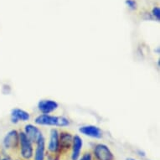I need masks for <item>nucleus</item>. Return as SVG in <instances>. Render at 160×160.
Instances as JSON below:
<instances>
[{"label": "nucleus", "instance_id": "1", "mask_svg": "<svg viewBox=\"0 0 160 160\" xmlns=\"http://www.w3.org/2000/svg\"><path fill=\"white\" fill-rule=\"evenodd\" d=\"M35 122L39 125H47V126L66 127L69 125V120L64 117H55L48 114H43L37 117Z\"/></svg>", "mask_w": 160, "mask_h": 160}, {"label": "nucleus", "instance_id": "2", "mask_svg": "<svg viewBox=\"0 0 160 160\" xmlns=\"http://www.w3.org/2000/svg\"><path fill=\"white\" fill-rule=\"evenodd\" d=\"M18 141L20 142L22 157L25 159H29L33 156V148L31 141L29 140L25 133L20 132L18 134Z\"/></svg>", "mask_w": 160, "mask_h": 160}, {"label": "nucleus", "instance_id": "3", "mask_svg": "<svg viewBox=\"0 0 160 160\" xmlns=\"http://www.w3.org/2000/svg\"><path fill=\"white\" fill-rule=\"evenodd\" d=\"M94 152L98 160H113L112 153L106 145H97L95 148Z\"/></svg>", "mask_w": 160, "mask_h": 160}, {"label": "nucleus", "instance_id": "4", "mask_svg": "<svg viewBox=\"0 0 160 160\" xmlns=\"http://www.w3.org/2000/svg\"><path fill=\"white\" fill-rule=\"evenodd\" d=\"M25 135L31 142H37L43 137L41 132L31 124L25 126Z\"/></svg>", "mask_w": 160, "mask_h": 160}, {"label": "nucleus", "instance_id": "5", "mask_svg": "<svg viewBox=\"0 0 160 160\" xmlns=\"http://www.w3.org/2000/svg\"><path fill=\"white\" fill-rule=\"evenodd\" d=\"M39 110L44 114H48L55 111L58 108V104L56 102L52 100H42L38 104Z\"/></svg>", "mask_w": 160, "mask_h": 160}, {"label": "nucleus", "instance_id": "6", "mask_svg": "<svg viewBox=\"0 0 160 160\" xmlns=\"http://www.w3.org/2000/svg\"><path fill=\"white\" fill-rule=\"evenodd\" d=\"M79 131L86 136L94 138H102V131L97 127L95 126H84L80 128Z\"/></svg>", "mask_w": 160, "mask_h": 160}, {"label": "nucleus", "instance_id": "7", "mask_svg": "<svg viewBox=\"0 0 160 160\" xmlns=\"http://www.w3.org/2000/svg\"><path fill=\"white\" fill-rule=\"evenodd\" d=\"M18 142V134L16 131L9 132L3 140V144L6 148H13L16 147Z\"/></svg>", "mask_w": 160, "mask_h": 160}, {"label": "nucleus", "instance_id": "8", "mask_svg": "<svg viewBox=\"0 0 160 160\" xmlns=\"http://www.w3.org/2000/svg\"><path fill=\"white\" fill-rule=\"evenodd\" d=\"M29 119V114L27 112L21 109H13L11 112V120L13 122H17L18 121H28Z\"/></svg>", "mask_w": 160, "mask_h": 160}, {"label": "nucleus", "instance_id": "9", "mask_svg": "<svg viewBox=\"0 0 160 160\" xmlns=\"http://www.w3.org/2000/svg\"><path fill=\"white\" fill-rule=\"evenodd\" d=\"M82 148V140L79 136H75L73 138V149L71 154V160H78Z\"/></svg>", "mask_w": 160, "mask_h": 160}, {"label": "nucleus", "instance_id": "10", "mask_svg": "<svg viewBox=\"0 0 160 160\" xmlns=\"http://www.w3.org/2000/svg\"><path fill=\"white\" fill-rule=\"evenodd\" d=\"M59 147V135L57 130L52 129L50 132V140L49 142V150L50 152H56Z\"/></svg>", "mask_w": 160, "mask_h": 160}, {"label": "nucleus", "instance_id": "11", "mask_svg": "<svg viewBox=\"0 0 160 160\" xmlns=\"http://www.w3.org/2000/svg\"><path fill=\"white\" fill-rule=\"evenodd\" d=\"M36 143L37 148L34 160H44L45 158V139L44 138L42 137Z\"/></svg>", "mask_w": 160, "mask_h": 160}, {"label": "nucleus", "instance_id": "12", "mask_svg": "<svg viewBox=\"0 0 160 160\" xmlns=\"http://www.w3.org/2000/svg\"><path fill=\"white\" fill-rule=\"evenodd\" d=\"M71 141V138L69 134H66V135H65V136H63L62 138H61V142H62L63 144L64 143H66V145L69 144Z\"/></svg>", "mask_w": 160, "mask_h": 160}, {"label": "nucleus", "instance_id": "13", "mask_svg": "<svg viewBox=\"0 0 160 160\" xmlns=\"http://www.w3.org/2000/svg\"><path fill=\"white\" fill-rule=\"evenodd\" d=\"M152 13H153V15L158 18V19H159L160 18V10L158 8H153V10H152Z\"/></svg>", "mask_w": 160, "mask_h": 160}, {"label": "nucleus", "instance_id": "14", "mask_svg": "<svg viewBox=\"0 0 160 160\" xmlns=\"http://www.w3.org/2000/svg\"><path fill=\"white\" fill-rule=\"evenodd\" d=\"M80 160H92V155H91V153H89V152L85 153V154L82 156V158H81Z\"/></svg>", "mask_w": 160, "mask_h": 160}, {"label": "nucleus", "instance_id": "15", "mask_svg": "<svg viewBox=\"0 0 160 160\" xmlns=\"http://www.w3.org/2000/svg\"><path fill=\"white\" fill-rule=\"evenodd\" d=\"M127 3H128L131 8H134V7H135V3H134L132 0H128V1H127Z\"/></svg>", "mask_w": 160, "mask_h": 160}, {"label": "nucleus", "instance_id": "16", "mask_svg": "<svg viewBox=\"0 0 160 160\" xmlns=\"http://www.w3.org/2000/svg\"><path fill=\"white\" fill-rule=\"evenodd\" d=\"M127 160H135V159H133V158H128Z\"/></svg>", "mask_w": 160, "mask_h": 160}, {"label": "nucleus", "instance_id": "17", "mask_svg": "<svg viewBox=\"0 0 160 160\" xmlns=\"http://www.w3.org/2000/svg\"><path fill=\"white\" fill-rule=\"evenodd\" d=\"M3 160H8V159H7V158H4V159H3Z\"/></svg>", "mask_w": 160, "mask_h": 160}]
</instances>
